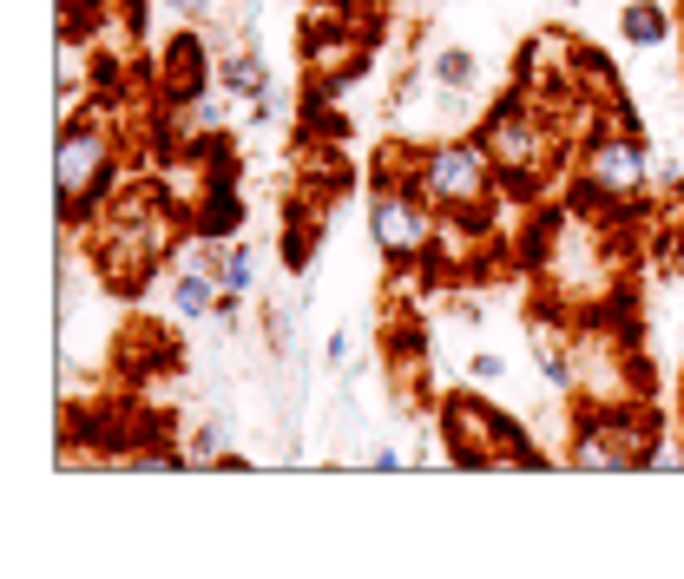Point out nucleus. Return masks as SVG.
<instances>
[{
    "label": "nucleus",
    "mask_w": 684,
    "mask_h": 579,
    "mask_svg": "<svg viewBox=\"0 0 684 579\" xmlns=\"http://www.w3.org/2000/svg\"><path fill=\"white\" fill-rule=\"evenodd\" d=\"M626 40H639V46H652V40H665V13L659 7H626Z\"/></svg>",
    "instance_id": "obj_5"
},
{
    "label": "nucleus",
    "mask_w": 684,
    "mask_h": 579,
    "mask_svg": "<svg viewBox=\"0 0 684 579\" xmlns=\"http://www.w3.org/2000/svg\"><path fill=\"white\" fill-rule=\"evenodd\" d=\"M593 178H599L606 191H632V185H639V152H632V145H606V152L593 158Z\"/></svg>",
    "instance_id": "obj_4"
},
{
    "label": "nucleus",
    "mask_w": 684,
    "mask_h": 579,
    "mask_svg": "<svg viewBox=\"0 0 684 579\" xmlns=\"http://www.w3.org/2000/svg\"><path fill=\"white\" fill-rule=\"evenodd\" d=\"M435 73H441L448 86H468V79H474V59H468V53H441V59H435Z\"/></svg>",
    "instance_id": "obj_10"
},
{
    "label": "nucleus",
    "mask_w": 684,
    "mask_h": 579,
    "mask_svg": "<svg viewBox=\"0 0 684 579\" xmlns=\"http://www.w3.org/2000/svg\"><path fill=\"white\" fill-rule=\"evenodd\" d=\"M217 283H224V290H250V250H244V244H237V250H224Z\"/></svg>",
    "instance_id": "obj_8"
},
{
    "label": "nucleus",
    "mask_w": 684,
    "mask_h": 579,
    "mask_svg": "<svg viewBox=\"0 0 684 579\" xmlns=\"http://www.w3.org/2000/svg\"><path fill=\"white\" fill-rule=\"evenodd\" d=\"M375 237H382V250H395V257H408V250H422V237H428V218L408 204V198H375Z\"/></svg>",
    "instance_id": "obj_3"
},
{
    "label": "nucleus",
    "mask_w": 684,
    "mask_h": 579,
    "mask_svg": "<svg viewBox=\"0 0 684 579\" xmlns=\"http://www.w3.org/2000/svg\"><path fill=\"white\" fill-rule=\"evenodd\" d=\"M428 191H435L441 204H481V191H487V165H481V152H474V145L441 152V158L428 165Z\"/></svg>",
    "instance_id": "obj_1"
},
{
    "label": "nucleus",
    "mask_w": 684,
    "mask_h": 579,
    "mask_svg": "<svg viewBox=\"0 0 684 579\" xmlns=\"http://www.w3.org/2000/svg\"><path fill=\"white\" fill-rule=\"evenodd\" d=\"M237 218H244V211H237L231 198H211V204H204V218H198V231H204V237H224Z\"/></svg>",
    "instance_id": "obj_7"
},
{
    "label": "nucleus",
    "mask_w": 684,
    "mask_h": 579,
    "mask_svg": "<svg viewBox=\"0 0 684 579\" xmlns=\"http://www.w3.org/2000/svg\"><path fill=\"white\" fill-rule=\"evenodd\" d=\"M224 86L231 92H263V66L257 59H224Z\"/></svg>",
    "instance_id": "obj_6"
},
{
    "label": "nucleus",
    "mask_w": 684,
    "mask_h": 579,
    "mask_svg": "<svg viewBox=\"0 0 684 579\" xmlns=\"http://www.w3.org/2000/svg\"><path fill=\"white\" fill-rule=\"evenodd\" d=\"M171 297H178V310H184V316L211 310V283H204V277H178V290H171Z\"/></svg>",
    "instance_id": "obj_9"
},
{
    "label": "nucleus",
    "mask_w": 684,
    "mask_h": 579,
    "mask_svg": "<svg viewBox=\"0 0 684 579\" xmlns=\"http://www.w3.org/2000/svg\"><path fill=\"white\" fill-rule=\"evenodd\" d=\"M99 165H105V152H99V138H92V132H79V138H66V145H59V198H66V211L92 198Z\"/></svg>",
    "instance_id": "obj_2"
}]
</instances>
